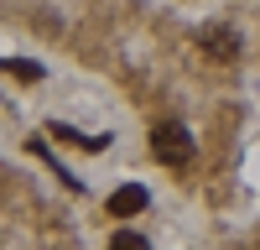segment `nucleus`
Returning <instances> with one entry per match:
<instances>
[{
  "label": "nucleus",
  "mask_w": 260,
  "mask_h": 250,
  "mask_svg": "<svg viewBox=\"0 0 260 250\" xmlns=\"http://www.w3.org/2000/svg\"><path fill=\"white\" fill-rule=\"evenodd\" d=\"M151 151H156V162H167V167H182V162L192 157V136H187V125H182V120L156 125V131H151Z\"/></svg>",
  "instance_id": "obj_1"
},
{
  "label": "nucleus",
  "mask_w": 260,
  "mask_h": 250,
  "mask_svg": "<svg viewBox=\"0 0 260 250\" xmlns=\"http://www.w3.org/2000/svg\"><path fill=\"white\" fill-rule=\"evenodd\" d=\"M141 208H146V188H141V182H125V188L110 193V214H120V219L141 214Z\"/></svg>",
  "instance_id": "obj_2"
},
{
  "label": "nucleus",
  "mask_w": 260,
  "mask_h": 250,
  "mask_svg": "<svg viewBox=\"0 0 260 250\" xmlns=\"http://www.w3.org/2000/svg\"><path fill=\"white\" fill-rule=\"evenodd\" d=\"M110 250H151L136 229H115V240H110Z\"/></svg>",
  "instance_id": "obj_4"
},
{
  "label": "nucleus",
  "mask_w": 260,
  "mask_h": 250,
  "mask_svg": "<svg viewBox=\"0 0 260 250\" xmlns=\"http://www.w3.org/2000/svg\"><path fill=\"white\" fill-rule=\"evenodd\" d=\"M198 42H203L213 57H234V52H240V37H234L229 26H203V32H198Z\"/></svg>",
  "instance_id": "obj_3"
},
{
  "label": "nucleus",
  "mask_w": 260,
  "mask_h": 250,
  "mask_svg": "<svg viewBox=\"0 0 260 250\" xmlns=\"http://www.w3.org/2000/svg\"><path fill=\"white\" fill-rule=\"evenodd\" d=\"M0 68H6V73H16V78H42V68H37V63H16V57H6V63H0Z\"/></svg>",
  "instance_id": "obj_5"
}]
</instances>
